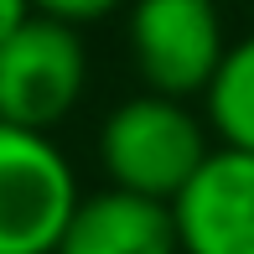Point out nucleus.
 Segmentation results:
<instances>
[{
  "mask_svg": "<svg viewBox=\"0 0 254 254\" xmlns=\"http://www.w3.org/2000/svg\"><path fill=\"white\" fill-rule=\"evenodd\" d=\"M37 16H52V21H67V26H94V21L114 16L125 0H31Z\"/></svg>",
  "mask_w": 254,
  "mask_h": 254,
  "instance_id": "8",
  "label": "nucleus"
},
{
  "mask_svg": "<svg viewBox=\"0 0 254 254\" xmlns=\"http://www.w3.org/2000/svg\"><path fill=\"white\" fill-rule=\"evenodd\" d=\"M31 16H37V5H31V0H0V42H5L10 31H21Z\"/></svg>",
  "mask_w": 254,
  "mask_h": 254,
  "instance_id": "9",
  "label": "nucleus"
},
{
  "mask_svg": "<svg viewBox=\"0 0 254 254\" xmlns=\"http://www.w3.org/2000/svg\"><path fill=\"white\" fill-rule=\"evenodd\" d=\"M182 254H254V151L213 145L171 197Z\"/></svg>",
  "mask_w": 254,
  "mask_h": 254,
  "instance_id": "5",
  "label": "nucleus"
},
{
  "mask_svg": "<svg viewBox=\"0 0 254 254\" xmlns=\"http://www.w3.org/2000/svg\"><path fill=\"white\" fill-rule=\"evenodd\" d=\"M213 151V125L192 109V99L145 94L114 104L99 125V171L109 187H130L171 202L192 182V171Z\"/></svg>",
  "mask_w": 254,
  "mask_h": 254,
  "instance_id": "1",
  "label": "nucleus"
},
{
  "mask_svg": "<svg viewBox=\"0 0 254 254\" xmlns=\"http://www.w3.org/2000/svg\"><path fill=\"white\" fill-rule=\"evenodd\" d=\"M125 37H130V63L140 83L171 99L207 94L228 52L223 16L213 0H130Z\"/></svg>",
  "mask_w": 254,
  "mask_h": 254,
  "instance_id": "4",
  "label": "nucleus"
},
{
  "mask_svg": "<svg viewBox=\"0 0 254 254\" xmlns=\"http://www.w3.org/2000/svg\"><path fill=\"white\" fill-rule=\"evenodd\" d=\"M202 114L213 125L218 145L254 151V37L228 42L223 63H218L213 83L202 94Z\"/></svg>",
  "mask_w": 254,
  "mask_h": 254,
  "instance_id": "7",
  "label": "nucleus"
},
{
  "mask_svg": "<svg viewBox=\"0 0 254 254\" xmlns=\"http://www.w3.org/2000/svg\"><path fill=\"white\" fill-rule=\"evenodd\" d=\"M78 197L63 145L47 130L0 120V254H57Z\"/></svg>",
  "mask_w": 254,
  "mask_h": 254,
  "instance_id": "2",
  "label": "nucleus"
},
{
  "mask_svg": "<svg viewBox=\"0 0 254 254\" xmlns=\"http://www.w3.org/2000/svg\"><path fill=\"white\" fill-rule=\"evenodd\" d=\"M57 254H182L171 202L145 197L130 187H104L78 197Z\"/></svg>",
  "mask_w": 254,
  "mask_h": 254,
  "instance_id": "6",
  "label": "nucleus"
},
{
  "mask_svg": "<svg viewBox=\"0 0 254 254\" xmlns=\"http://www.w3.org/2000/svg\"><path fill=\"white\" fill-rule=\"evenodd\" d=\"M83 83V26L31 16L21 31L0 42V120L26 125V130H52L78 109Z\"/></svg>",
  "mask_w": 254,
  "mask_h": 254,
  "instance_id": "3",
  "label": "nucleus"
}]
</instances>
